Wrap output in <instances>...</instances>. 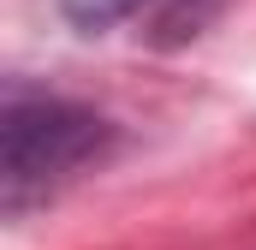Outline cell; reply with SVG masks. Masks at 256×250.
<instances>
[{
  "label": "cell",
  "mask_w": 256,
  "mask_h": 250,
  "mask_svg": "<svg viewBox=\"0 0 256 250\" xmlns=\"http://www.w3.org/2000/svg\"><path fill=\"white\" fill-rule=\"evenodd\" d=\"M114 149V125L78 102L6 90L0 108V208L18 220L36 202L60 196L78 173H90Z\"/></svg>",
  "instance_id": "1"
},
{
  "label": "cell",
  "mask_w": 256,
  "mask_h": 250,
  "mask_svg": "<svg viewBox=\"0 0 256 250\" xmlns=\"http://www.w3.org/2000/svg\"><path fill=\"white\" fill-rule=\"evenodd\" d=\"M220 12H226V0H155V42L179 48V42L202 36Z\"/></svg>",
  "instance_id": "2"
},
{
  "label": "cell",
  "mask_w": 256,
  "mask_h": 250,
  "mask_svg": "<svg viewBox=\"0 0 256 250\" xmlns=\"http://www.w3.org/2000/svg\"><path fill=\"white\" fill-rule=\"evenodd\" d=\"M149 0H60L66 24L72 30H84V36H102V30H114V24H126V18H137Z\"/></svg>",
  "instance_id": "3"
}]
</instances>
